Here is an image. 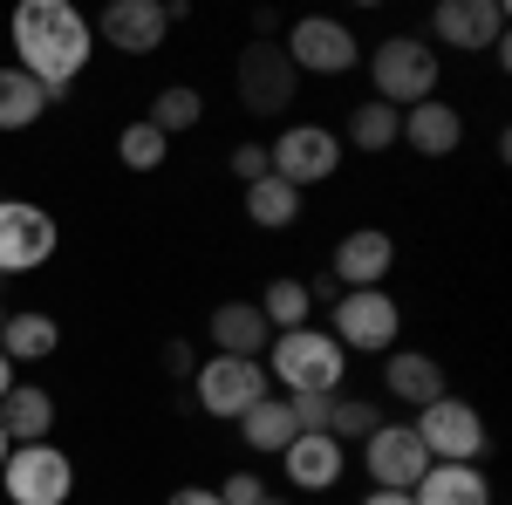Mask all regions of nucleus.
Instances as JSON below:
<instances>
[{
    "label": "nucleus",
    "instance_id": "33",
    "mask_svg": "<svg viewBox=\"0 0 512 505\" xmlns=\"http://www.w3.org/2000/svg\"><path fill=\"white\" fill-rule=\"evenodd\" d=\"M260 499H267V485H260L253 471H233V478L219 485V505H260Z\"/></svg>",
    "mask_w": 512,
    "mask_h": 505
},
{
    "label": "nucleus",
    "instance_id": "24",
    "mask_svg": "<svg viewBox=\"0 0 512 505\" xmlns=\"http://www.w3.org/2000/svg\"><path fill=\"white\" fill-rule=\"evenodd\" d=\"M246 219H253V226H267V233H280V226H294V219H301V192H294V185H280L274 171H267L260 185H246Z\"/></svg>",
    "mask_w": 512,
    "mask_h": 505
},
{
    "label": "nucleus",
    "instance_id": "9",
    "mask_svg": "<svg viewBox=\"0 0 512 505\" xmlns=\"http://www.w3.org/2000/svg\"><path fill=\"white\" fill-rule=\"evenodd\" d=\"M267 164H274L280 185L308 192V185H321V178H335V164H342V137L321 130V123H294V130H280L274 144H267Z\"/></svg>",
    "mask_w": 512,
    "mask_h": 505
},
{
    "label": "nucleus",
    "instance_id": "5",
    "mask_svg": "<svg viewBox=\"0 0 512 505\" xmlns=\"http://www.w3.org/2000/svg\"><path fill=\"white\" fill-rule=\"evenodd\" d=\"M417 444L431 451V465H478L485 458V417H478L472 403H458V396H437L417 410Z\"/></svg>",
    "mask_w": 512,
    "mask_h": 505
},
{
    "label": "nucleus",
    "instance_id": "40",
    "mask_svg": "<svg viewBox=\"0 0 512 505\" xmlns=\"http://www.w3.org/2000/svg\"><path fill=\"white\" fill-rule=\"evenodd\" d=\"M260 505H287V499H274V492H267V499H260Z\"/></svg>",
    "mask_w": 512,
    "mask_h": 505
},
{
    "label": "nucleus",
    "instance_id": "30",
    "mask_svg": "<svg viewBox=\"0 0 512 505\" xmlns=\"http://www.w3.org/2000/svg\"><path fill=\"white\" fill-rule=\"evenodd\" d=\"M117 157L130 164V171H158L164 157H171V137H164V130H151V123H130V130L117 137Z\"/></svg>",
    "mask_w": 512,
    "mask_h": 505
},
{
    "label": "nucleus",
    "instance_id": "37",
    "mask_svg": "<svg viewBox=\"0 0 512 505\" xmlns=\"http://www.w3.org/2000/svg\"><path fill=\"white\" fill-rule=\"evenodd\" d=\"M362 505H410V492H369Z\"/></svg>",
    "mask_w": 512,
    "mask_h": 505
},
{
    "label": "nucleus",
    "instance_id": "27",
    "mask_svg": "<svg viewBox=\"0 0 512 505\" xmlns=\"http://www.w3.org/2000/svg\"><path fill=\"white\" fill-rule=\"evenodd\" d=\"M396 137H403V110H390V103H362V110H349V144L355 151H390Z\"/></svg>",
    "mask_w": 512,
    "mask_h": 505
},
{
    "label": "nucleus",
    "instance_id": "29",
    "mask_svg": "<svg viewBox=\"0 0 512 505\" xmlns=\"http://www.w3.org/2000/svg\"><path fill=\"white\" fill-rule=\"evenodd\" d=\"M253 308L267 314V328H274V335H287V328H308V308H315V301H308V287H301V280H274Z\"/></svg>",
    "mask_w": 512,
    "mask_h": 505
},
{
    "label": "nucleus",
    "instance_id": "13",
    "mask_svg": "<svg viewBox=\"0 0 512 505\" xmlns=\"http://www.w3.org/2000/svg\"><path fill=\"white\" fill-rule=\"evenodd\" d=\"M431 28H437L444 48L478 55V48H499V41H506V7H499V0H444L431 14Z\"/></svg>",
    "mask_w": 512,
    "mask_h": 505
},
{
    "label": "nucleus",
    "instance_id": "18",
    "mask_svg": "<svg viewBox=\"0 0 512 505\" xmlns=\"http://www.w3.org/2000/svg\"><path fill=\"white\" fill-rule=\"evenodd\" d=\"M396 144H410L417 157H451L458 144H465V117L451 110V103H417V110H403V137Z\"/></svg>",
    "mask_w": 512,
    "mask_h": 505
},
{
    "label": "nucleus",
    "instance_id": "21",
    "mask_svg": "<svg viewBox=\"0 0 512 505\" xmlns=\"http://www.w3.org/2000/svg\"><path fill=\"white\" fill-rule=\"evenodd\" d=\"M55 349H62L55 314L28 308V314H7V321H0V355H7V362H48Z\"/></svg>",
    "mask_w": 512,
    "mask_h": 505
},
{
    "label": "nucleus",
    "instance_id": "31",
    "mask_svg": "<svg viewBox=\"0 0 512 505\" xmlns=\"http://www.w3.org/2000/svg\"><path fill=\"white\" fill-rule=\"evenodd\" d=\"M328 403H335V396H315V389L287 396V417H294V437H321V430H328Z\"/></svg>",
    "mask_w": 512,
    "mask_h": 505
},
{
    "label": "nucleus",
    "instance_id": "25",
    "mask_svg": "<svg viewBox=\"0 0 512 505\" xmlns=\"http://www.w3.org/2000/svg\"><path fill=\"white\" fill-rule=\"evenodd\" d=\"M41 110H48V89L21 69H0V130H28Z\"/></svg>",
    "mask_w": 512,
    "mask_h": 505
},
{
    "label": "nucleus",
    "instance_id": "34",
    "mask_svg": "<svg viewBox=\"0 0 512 505\" xmlns=\"http://www.w3.org/2000/svg\"><path fill=\"white\" fill-rule=\"evenodd\" d=\"M301 287H308V301H328V308L342 301V280H335V273H315V280H301Z\"/></svg>",
    "mask_w": 512,
    "mask_h": 505
},
{
    "label": "nucleus",
    "instance_id": "7",
    "mask_svg": "<svg viewBox=\"0 0 512 505\" xmlns=\"http://www.w3.org/2000/svg\"><path fill=\"white\" fill-rule=\"evenodd\" d=\"M396 328H403V308H396L383 287H355V294H342L335 301V342H342V355H390L396 349Z\"/></svg>",
    "mask_w": 512,
    "mask_h": 505
},
{
    "label": "nucleus",
    "instance_id": "19",
    "mask_svg": "<svg viewBox=\"0 0 512 505\" xmlns=\"http://www.w3.org/2000/svg\"><path fill=\"white\" fill-rule=\"evenodd\" d=\"M0 430H7V444H48V430H55V396L35 383H14L0 396Z\"/></svg>",
    "mask_w": 512,
    "mask_h": 505
},
{
    "label": "nucleus",
    "instance_id": "20",
    "mask_svg": "<svg viewBox=\"0 0 512 505\" xmlns=\"http://www.w3.org/2000/svg\"><path fill=\"white\" fill-rule=\"evenodd\" d=\"M410 505H492V485L478 465H431L417 478Z\"/></svg>",
    "mask_w": 512,
    "mask_h": 505
},
{
    "label": "nucleus",
    "instance_id": "1",
    "mask_svg": "<svg viewBox=\"0 0 512 505\" xmlns=\"http://www.w3.org/2000/svg\"><path fill=\"white\" fill-rule=\"evenodd\" d=\"M14 69L48 89V103L89 69V21L69 0H21L14 7Z\"/></svg>",
    "mask_w": 512,
    "mask_h": 505
},
{
    "label": "nucleus",
    "instance_id": "36",
    "mask_svg": "<svg viewBox=\"0 0 512 505\" xmlns=\"http://www.w3.org/2000/svg\"><path fill=\"white\" fill-rule=\"evenodd\" d=\"M164 369H171V376H192V349H185V342H171V349H164Z\"/></svg>",
    "mask_w": 512,
    "mask_h": 505
},
{
    "label": "nucleus",
    "instance_id": "39",
    "mask_svg": "<svg viewBox=\"0 0 512 505\" xmlns=\"http://www.w3.org/2000/svg\"><path fill=\"white\" fill-rule=\"evenodd\" d=\"M7 451H14V444H7V430H0V465H7Z\"/></svg>",
    "mask_w": 512,
    "mask_h": 505
},
{
    "label": "nucleus",
    "instance_id": "15",
    "mask_svg": "<svg viewBox=\"0 0 512 505\" xmlns=\"http://www.w3.org/2000/svg\"><path fill=\"white\" fill-rule=\"evenodd\" d=\"M96 35L110 41V48H123V55H151V48L171 35L164 0H110L103 21H96Z\"/></svg>",
    "mask_w": 512,
    "mask_h": 505
},
{
    "label": "nucleus",
    "instance_id": "22",
    "mask_svg": "<svg viewBox=\"0 0 512 505\" xmlns=\"http://www.w3.org/2000/svg\"><path fill=\"white\" fill-rule=\"evenodd\" d=\"M383 389H390L396 403H437L444 396V369H437L431 355H390V369H383Z\"/></svg>",
    "mask_w": 512,
    "mask_h": 505
},
{
    "label": "nucleus",
    "instance_id": "26",
    "mask_svg": "<svg viewBox=\"0 0 512 505\" xmlns=\"http://www.w3.org/2000/svg\"><path fill=\"white\" fill-rule=\"evenodd\" d=\"M198 117H205V96H198L192 82H171V89H158V103H151V130H164V137H178V130H198Z\"/></svg>",
    "mask_w": 512,
    "mask_h": 505
},
{
    "label": "nucleus",
    "instance_id": "10",
    "mask_svg": "<svg viewBox=\"0 0 512 505\" xmlns=\"http://www.w3.org/2000/svg\"><path fill=\"white\" fill-rule=\"evenodd\" d=\"M55 219L28 205V198H0V280L7 273H35L48 253H55Z\"/></svg>",
    "mask_w": 512,
    "mask_h": 505
},
{
    "label": "nucleus",
    "instance_id": "38",
    "mask_svg": "<svg viewBox=\"0 0 512 505\" xmlns=\"http://www.w3.org/2000/svg\"><path fill=\"white\" fill-rule=\"evenodd\" d=\"M7 389H14V362L0 355V396H7Z\"/></svg>",
    "mask_w": 512,
    "mask_h": 505
},
{
    "label": "nucleus",
    "instance_id": "16",
    "mask_svg": "<svg viewBox=\"0 0 512 505\" xmlns=\"http://www.w3.org/2000/svg\"><path fill=\"white\" fill-rule=\"evenodd\" d=\"M205 335L219 342V355H246V362H260L267 342H274V328H267V314L253 308V301H219L212 321H205Z\"/></svg>",
    "mask_w": 512,
    "mask_h": 505
},
{
    "label": "nucleus",
    "instance_id": "17",
    "mask_svg": "<svg viewBox=\"0 0 512 505\" xmlns=\"http://www.w3.org/2000/svg\"><path fill=\"white\" fill-rule=\"evenodd\" d=\"M280 465H287V478H294L301 492H328V485L349 471V444H335L328 430H321V437H294V444L280 451Z\"/></svg>",
    "mask_w": 512,
    "mask_h": 505
},
{
    "label": "nucleus",
    "instance_id": "4",
    "mask_svg": "<svg viewBox=\"0 0 512 505\" xmlns=\"http://www.w3.org/2000/svg\"><path fill=\"white\" fill-rule=\"evenodd\" d=\"M294 62H287V48L280 41H246L233 62V96L239 110H253V117H280L287 103H294Z\"/></svg>",
    "mask_w": 512,
    "mask_h": 505
},
{
    "label": "nucleus",
    "instance_id": "14",
    "mask_svg": "<svg viewBox=\"0 0 512 505\" xmlns=\"http://www.w3.org/2000/svg\"><path fill=\"white\" fill-rule=\"evenodd\" d=\"M396 267V239L376 233V226H355V233H342V246H335V260H328V273L342 280V294H355V287H383Z\"/></svg>",
    "mask_w": 512,
    "mask_h": 505
},
{
    "label": "nucleus",
    "instance_id": "11",
    "mask_svg": "<svg viewBox=\"0 0 512 505\" xmlns=\"http://www.w3.org/2000/svg\"><path fill=\"white\" fill-rule=\"evenodd\" d=\"M280 48H287L294 76H301V69H308V76H349L355 62H362V48H355V35L342 28V21H321V14H308V21H294Z\"/></svg>",
    "mask_w": 512,
    "mask_h": 505
},
{
    "label": "nucleus",
    "instance_id": "2",
    "mask_svg": "<svg viewBox=\"0 0 512 505\" xmlns=\"http://www.w3.org/2000/svg\"><path fill=\"white\" fill-rule=\"evenodd\" d=\"M342 342L328 335V328H287L267 342V383H287V396H301V389H315V396H335L342 383Z\"/></svg>",
    "mask_w": 512,
    "mask_h": 505
},
{
    "label": "nucleus",
    "instance_id": "6",
    "mask_svg": "<svg viewBox=\"0 0 512 505\" xmlns=\"http://www.w3.org/2000/svg\"><path fill=\"white\" fill-rule=\"evenodd\" d=\"M0 485L14 505H69L76 492V465L55 451V444H14L7 465H0Z\"/></svg>",
    "mask_w": 512,
    "mask_h": 505
},
{
    "label": "nucleus",
    "instance_id": "8",
    "mask_svg": "<svg viewBox=\"0 0 512 505\" xmlns=\"http://www.w3.org/2000/svg\"><path fill=\"white\" fill-rule=\"evenodd\" d=\"M192 396L205 417H246L260 396H267V362H246V355H212L192 376Z\"/></svg>",
    "mask_w": 512,
    "mask_h": 505
},
{
    "label": "nucleus",
    "instance_id": "32",
    "mask_svg": "<svg viewBox=\"0 0 512 505\" xmlns=\"http://www.w3.org/2000/svg\"><path fill=\"white\" fill-rule=\"evenodd\" d=\"M267 171H274V164H267V144H239L233 151V178L239 185H260Z\"/></svg>",
    "mask_w": 512,
    "mask_h": 505
},
{
    "label": "nucleus",
    "instance_id": "23",
    "mask_svg": "<svg viewBox=\"0 0 512 505\" xmlns=\"http://www.w3.org/2000/svg\"><path fill=\"white\" fill-rule=\"evenodd\" d=\"M239 437H246V444H253V451H287V444H294V417H287V396H260V403H253V410H246V417H239Z\"/></svg>",
    "mask_w": 512,
    "mask_h": 505
},
{
    "label": "nucleus",
    "instance_id": "35",
    "mask_svg": "<svg viewBox=\"0 0 512 505\" xmlns=\"http://www.w3.org/2000/svg\"><path fill=\"white\" fill-rule=\"evenodd\" d=\"M164 505H219V492H205V485H185V492H171Z\"/></svg>",
    "mask_w": 512,
    "mask_h": 505
},
{
    "label": "nucleus",
    "instance_id": "28",
    "mask_svg": "<svg viewBox=\"0 0 512 505\" xmlns=\"http://www.w3.org/2000/svg\"><path fill=\"white\" fill-rule=\"evenodd\" d=\"M376 430H383V403H369V396H335V403H328V437H335V444H349V437L369 444Z\"/></svg>",
    "mask_w": 512,
    "mask_h": 505
},
{
    "label": "nucleus",
    "instance_id": "41",
    "mask_svg": "<svg viewBox=\"0 0 512 505\" xmlns=\"http://www.w3.org/2000/svg\"><path fill=\"white\" fill-rule=\"evenodd\" d=\"M0 321H7V308H0Z\"/></svg>",
    "mask_w": 512,
    "mask_h": 505
},
{
    "label": "nucleus",
    "instance_id": "3",
    "mask_svg": "<svg viewBox=\"0 0 512 505\" xmlns=\"http://www.w3.org/2000/svg\"><path fill=\"white\" fill-rule=\"evenodd\" d=\"M369 76H376V103H390V110H417V103H431V96H437L444 62H437L417 35H390L376 55H369Z\"/></svg>",
    "mask_w": 512,
    "mask_h": 505
},
{
    "label": "nucleus",
    "instance_id": "12",
    "mask_svg": "<svg viewBox=\"0 0 512 505\" xmlns=\"http://www.w3.org/2000/svg\"><path fill=\"white\" fill-rule=\"evenodd\" d=\"M362 465L376 478V492H417V478L431 471V451L417 444L410 424H383L369 444H362Z\"/></svg>",
    "mask_w": 512,
    "mask_h": 505
}]
</instances>
